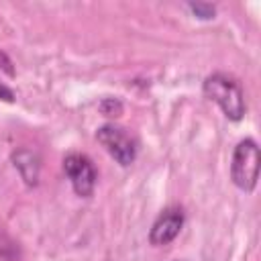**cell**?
<instances>
[{
	"instance_id": "cell-4",
	"label": "cell",
	"mask_w": 261,
	"mask_h": 261,
	"mask_svg": "<svg viewBox=\"0 0 261 261\" xmlns=\"http://www.w3.org/2000/svg\"><path fill=\"white\" fill-rule=\"evenodd\" d=\"M63 171L69 177V184L77 196H82V198L92 196L96 181H98V173H96V167L88 155H84V153L65 155L63 157Z\"/></svg>"
},
{
	"instance_id": "cell-3",
	"label": "cell",
	"mask_w": 261,
	"mask_h": 261,
	"mask_svg": "<svg viewBox=\"0 0 261 261\" xmlns=\"http://www.w3.org/2000/svg\"><path fill=\"white\" fill-rule=\"evenodd\" d=\"M96 139L106 149V153L122 167L130 165L137 159V143L122 126H116L112 122L102 124L96 130Z\"/></svg>"
},
{
	"instance_id": "cell-10",
	"label": "cell",
	"mask_w": 261,
	"mask_h": 261,
	"mask_svg": "<svg viewBox=\"0 0 261 261\" xmlns=\"http://www.w3.org/2000/svg\"><path fill=\"white\" fill-rule=\"evenodd\" d=\"M0 100L12 102V100H14V92H12L10 88H6V86H2V84H0Z\"/></svg>"
},
{
	"instance_id": "cell-8",
	"label": "cell",
	"mask_w": 261,
	"mask_h": 261,
	"mask_svg": "<svg viewBox=\"0 0 261 261\" xmlns=\"http://www.w3.org/2000/svg\"><path fill=\"white\" fill-rule=\"evenodd\" d=\"M100 110H102L106 116H118V114L122 112V104H120V100H116V98H104L102 104H100Z\"/></svg>"
},
{
	"instance_id": "cell-2",
	"label": "cell",
	"mask_w": 261,
	"mask_h": 261,
	"mask_svg": "<svg viewBox=\"0 0 261 261\" xmlns=\"http://www.w3.org/2000/svg\"><path fill=\"white\" fill-rule=\"evenodd\" d=\"M261 151L253 139H243L237 143L230 159V179L243 192H253L259 179Z\"/></svg>"
},
{
	"instance_id": "cell-5",
	"label": "cell",
	"mask_w": 261,
	"mask_h": 261,
	"mask_svg": "<svg viewBox=\"0 0 261 261\" xmlns=\"http://www.w3.org/2000/svg\"><path fill=\"white\" fill-rule=\"evenodd\" d=\"M184 226V210L177 208V206H169L165 208L157 220L153 222L151 230H149V241L151 245L155 247H163V245H169L181 230Z\"/></svg>"
},
{
	"instance_id": "cell-6",
	"label": "cell",
	"mask_w": 261,
	"mask_h": 261,
	"mask_svg": "<svg viewBox=\"0 0 261 261\" xmlns=\"http://www.w3.org/2000/svg\"><path fill=\"white\" fill-rule=\"evenodd\" d=\"M12 165L20 173L27 186H37L39 184V171H41V161L39 155L31 149H16L12 153Z\"/></svg>"
},
{
	"instance_id": "cell-7",
	"label": "cell",
	"mask_w": 261,
	"mask_h": 261,
	"mask_svg": "<svg viewBox=\"0 0 261 261\" xmlns=\"http://www.w3.org/2000/svg\"><path fill=\"white\" fill-rule=\"evenodd\" d=\"M188 8H190L198 18H204V20H210V18H214V14H216V8H214L212 4H206V2H190Z\"/></svg>"
},
{
	"instance_id": "cell-9",
	"label": "cell",
	"mask_w": 261,
	"mask_h": 261,
	"mask_svg": "<svg viewBox=\"0 0 261 261\" xmlns=\"http://www.w3.org/2000/svg\"><path fill=\"white\" fill-rule=\"evenodd\" d=\"M10 65H12V61L8 59V55H6L4 51H0V67H2V69H4L8 75H14V69H12Z\"/></svg>"
},
{
	"instance_id": "cell-1",
	"label": "cell",
	"mask_w": 261,
	"mask_h": 261,
	"mask_svg": "<svg viewBox=\"0 0 261 261\" xmlns=\"http://www.w3.org/2000/svg\"><path fill=\"white\" fill-rule=\"evenodd\" d=\"M202 92L208 100L216 102L220 106V110L224 112V116L228 120H241L247 106H245V94H243V88L241 84L226 75V73H212L204 80L202 84Z\"/></svg>"
}]
</instances>
